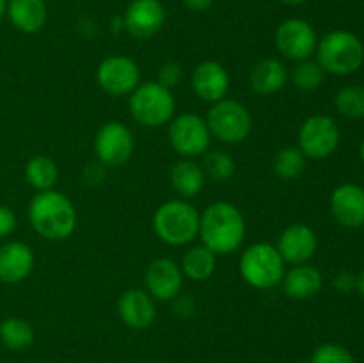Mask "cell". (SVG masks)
Segmentation results:
<instances>
[{
  "label": "cell",
  "mask_w": 364,
  "mask_h": 363,
  "mask_svg": "<svg viewBox=\"0 0 364 363\" xmlns=\"http://www.w3.org/2000/svg\"><path fill=\"white\" fill-rule=\"evenodd\" d=\"M203 171L206 177L212 178L213 182H228L235 174V160L230 153L223 149L215 152H206L205 160H203Z\"/></svg>",
  "instance_id": "29"
},
{
  "label": "cell",
  "mask_w": 364,
  "mask_h": 363,
  "mask_svg": "<svg viewBox=\"0 0 364 363\" xmlns=\"http://www.w3.org/2000/svg\"><path fill=\"white\" fill-rule=\"evenodd\" d=\"M281 285H283V290L288 298L304 301V299L315 298L322 290L323 276L316 267L301 263V265H294L288 273H284Z\"/></svg>",
  "instance_id": "21"
},
{
  "label": "cell",
  "mask_w": 364,
  "mask_h": 363,
  "mask_svg": "<svg viewBox=\"0 0 364 363\" xmlns=\"http://www.w3.org/2000/svg\"><path fill=\"white\" fill-rule=\"evenodd\" d=\"M174 301V312L181 317H191L196 312V302L188 295H178L173 299Z\"/></svg>",
  "instance_id": "36"
},
{
  "label": "cell",
  "mask_w": 364,
  "mask_h": 363,
  "mask_svg": "<svg viewBox=\"0 0 364 363\" xmlns=\"http://www.w3.org/2000/svg\"><path fill=\"white\" fill-rule=\"evenodd\" d=\"M96 82L110 96L130 95L141 84V70L130 57L109 56L96 68Z\"/></svg>",
  "instance_id": "12"
},
{
  "label": "cell",
  "mask_w": 364,
  "mask_h": 363,
  "mask_svg": "<svg viewBox=\"0 0 364 363\" xmlns=\"http://www.w3.org/2000/svg\"><path fill=\"white\" fill-rule=\"evenodd\" d=\"M0 342L11 351H23L34 342V327L20 317L0 320Z\"/></svg>",
  "instance_id": "25"
},
{
  "label": "cell",
  "mask_w": 364,
  "mask_h": 363,
  "mask_svg": "<svg viewBox=\"0 0 364 363\" xmlns=\"http://www.w3.org/2000/svg\"><path fill=\"white\" fill-rule=\"evenodd\" d=\"M217 255L206 246H194L181 258V273L188 280L205 281L215 273Z\"/></svg>",
  "instance_id": "24"
},
{
  "label": "cell",
  "mask_w": 364,
  "mask_h": 363,
  "mask_svg": "<svg viewBox=\"0 0 364 363\" xmlns=\"http://www.w3.org/2000/svg\"><path fill=\"white\" fill-rule=\"evenodd\" d=\"M274 43L281 56L299 63V60L311 59L318 45V38L309 21L302 18H288L277 25Z\"/></svg>",
  "instance_id": "10"
},
{
  "label": "cell",
  "mask_w": 364,
  "mask_h": 363,
  "mask_svg": "<svg viewBox=\"0 0 364 363\" xmlns=\"http://www.w3.org/2000/svg\"><path fill=\"white\" fill-rule=\"evenodd\" d=\"M171 185L181 199L196 198L203 191L206 174L194 159H181L171 167Z\"/></svg>",
  "instance_id": "23"
},
{
  "label": "cell",
  "mask_w": 364,
  "mask_h": 363,
  "mask_svg": "<svg viewBox=\"0 0 364 363\" xmlns=\"http://www.w3.org/2000/svg\"><path fill=\"white\" fill-rule=\"evenodd\" d=\"M212 134L205 117L192 112L174 116L169 123V142L181 159H198L210 148Z\"/></svg>",
  "instance_id": "8"
},
{
  "label": "cell",
  "mask_w": 364,
  "mask_h": 363,
  "mask_svg": "<svg viewBox=\"0 0 364 363\" xmlns=\"http://www.w3.org/2000/svg\"><path fill=\"white\" fill-rule=\"evenodd\" d=\"M130 114L139 125L146 128H160L171 123L176 112V100L171 89L159 82L139 84L130 93Z\"/></svg>",
  "instance_id": "5"
},
{
  "label": "cell",
  "mask_w": 364,
  "mask_h": 363,
  "mask_svg": "<svg viewBox=\"0 0 364 363\" xmlns=\"http://www.w3.org/2000/svg\"><path fill=\"white\" fill-rule=\"evenodd\" d=\"M153 230L164 244H191L199 233L198 209L187 199H169L153 214Z\"/></svg>",
  "instance_id": "4"
},
{
  "label": "cell",
  "mask_w": 364,
  "mask_h": 363,
  "mask_svg": "<svg viewBox=\"0 0 364 363\" xmlns=\"http://www.w3.org/2000/svg\"><path fill=\"white\" fill-rule=\"evenodd\" d=\"M338 112L345 117H364V88L363 85H347L340 89L334 98Z\"/></svg>",
  "instance_id": "30"
},
{
  "label": "cell",
  "mask_w": 364,
  "mask_h": 363,
  "mask_svg": "<svg viewBox=\"0 0 364 363\" xmlns=\"http://www.w3.org/2000/svg\"><path fill=\"white\" fill-rule=\"evenodd\" d=\"M316 246H318V241H316L315 230L304 223H295L281 231L276 248L283 256L284 263L301 265V263H308L315 256Z\"/></svg>",
  "instance_id": "15"
},
{
  "label": "cell",
  "mask_w": 364,
  "mask_h": 363,
  "mask_svg": "<svg viewBox=\"0 0 364 363\" xmlns=\"http://www.w3.org/2000/svg\"><path fill=\"white\" fill-rule=\"evenodd\" d=\"M359 153H361V160H363V164H364V139H363V142H361V149H359Z\"/></svg>",
  "instance_id": "41"
},
{
  "label": "cell",
  "mask_w": 364,
  "mask_h": 363,
  "mask_svg": "<svg viewBox=\"0 0 364 363\" xmlns=\"http://www.w3.org/2000/svg\"><path fill=\"white\" fill-rule=\"evenodd\" d=\"M340 146V127L326 114H315L299 128V149L306 159L322 160L333 155Z\"/></svg>",
  "instance_id": "9"
},
{
  "label": "cell",
  "mask_w": 364,
  "mask_h": 363,
  "mask_svg": "<svg viewBox=\"0 0 364 363\" xmlns=\"http://www.w3.org/2000/svg\"><path fill=\"white\" fill-rule=\"evenodd\" d=\"M306 160L308 159L299 146H287L274 157V173L283 180H294L304 173Z\"/></svg>",
  "instance_id": "27"
},
{
  "label": "cell",
  "mask_w": 364,
  "mask_h": 363,
  "mask_svg": "<svg viewBox=\"0 0 364 363\" xmlns=\"http://www.w3.org/2000/svg\"><path fill=\"white\" fill-rule=\"evenodd\" d=\"M358 290L361 292V295L364 298V270L358 276Z\"/></svg>",
  "instance_id": "39"
},
{
  "label": "cell",
  "mask_w": 364,
  "mask_h": 363,
  "mask_svg": "<svg viewBox=\"0 0 364 363\" xmlns=\"http://www.w3.org/2000/svg\"><path fill=\"white\" fill-rule=\"evenodd\" d=\"M6 9H7V0H0V20L6 16Z\"/></svg>",
  "instance_id": "40"
},
{
  "label": "cell",
  "mask_w": 364,
  "mask_h": 363,
  "mask_svg": "<svg viewBox=\"0 0 364 363\" xmlns=\"http://www.w3.org/2000/svg\"><path fill=\"white\" fill-rule=\"evenodd\" d=\"M331 214L348 230L364 226V189L358 184H341L331 194Z\"/></svg>",
  "instance_id": "16"
},
{
  "label": "cell",
  "mask_w": 364,
  "mask_h": 363,
  "mask_svg": "<svg viewBox=\"0 0 364 363\" xmlns=\"http://www.w3.org/2000/svg\"><path fill=\"white\" fill-rule=\"evenodd\" d=\"M333 285L340 294H352L354 290H358V276L350 270H341L334 276Z\"/></svg>",
  "instance_id": "33"
},
{
  "label": "cell",
  "mask_w": 364,
  "mask_h": 363,
  "mask_svg": "<svg viewBox=\"0 0 364 363\" xmlns=\"http://www.w3.org/2000/svg\"><path fill=\"white\" fill-rule=\"evenodd\" d=\"M25 178L28 185L34 187L38 192L50 191L55 187L59 171H57L55 162L46 155H36L25 166Z\"/></svg>",
  "instance_id": "26"
},
{
  "label": "cell",
  "mask_w": 364,
  "mask_h": 363,
  "mask_svg": "<svg viewBox=\"0 0 364 363\" xmlns=\"http://www.w3.org/2000/svg\"><path fill=\"white\" fill-rule=\"evenodd\" d=\"M315 56L326 73L347 77L363 66L364 45L354 32L333 31L318 39Z\"/></svg>",
  "instance_id": "3"
},
{
  "label": "cell",
  "mask_w": 364,
  "mask_h": 363,
  "mask_svg": "<svg viewBox=\"0 0 364 363\" xmlns=\"http://www.w3.org/2000/svg\"><path fill=\"white\" fill-rule=\"evenodd\" d=\"M288 82V70L276 57H267L252 66L249 85L258 95H274L281 91Z\"/></svg>",
  "instance_id": "22"
},
{
  "label": "cell",
  "mask_w": 364,
  "mask_h": 363,
  "mask_svg": "<svg viewBox=\"0 0 364 363\" xmlns=\"http://www.w3.org/2000/svg\"><path fill=\"white\" fill-rule=\"evenodd\" d=\"M181 77H183V71H181V66L174 60H169V63L164 64L159 71V84H162L164 88L173 89L174 85L180 84Z\"/></svg>",
  "instance_id": "32"
},
{
  "label": "cell",
  "mask_w": 364,
  "mask_h": 363,
  "mask_svg": "<svg viewBox=\"0 0 364 363\" xmlns=\"http://www.w3.org/2000/svg\"><path fill=\"white\" fill-rule=\"evenodd\" d=\"M185 7L188 11H194V13H205L210 7L213 6V0H181Z\"/></svg>",
  "instance_id": "37"
},
{
  "label": "cell",
  "mask_w": 364,
  "mask_h": 363,
  "mask_svg": "<svg viewBox=\"0 0 364 363\" xmlns=\"http://www.w3.org/2000/svg\"><path fill=\"white\" fill-rule=\"evenodd\" d=\"M309 363H355L354 356L340 344H322L313 351Z\"/></svg>",
  "instance_id": "31"
},
{
  "label": "cell",
  "mask_w": 364,
  "mask_h": 363,
  "mask_svg": "<svg viewBox=\"0 0 364 363\" xmlns=\"http://www.w3.org/2000/svg\"><path fill=\"white\" fill-rule=\"evenodd\" d=\"M28 223L38 235L48 241H64L77 228V210L60 191L38 192L28 203Z\"/></svg>",
  "instance_id": "2"
},
{
  "label": "cell",
  "mask_w": 364,
  "mask_h": 363,
  "mask_svg": "<svg viewBox=\"0 0 364 363\" xmlns=\"http://www.w3.org/2000/svg\"><path fill=\"white\" fill-rule=\"evenodd\" d=\"M34 269V251L28 244L11 241L0 246V281L6 285L21 283Z\"/></svg>",
  "instance_id": "19"
},
{
  "label": "cell",
  "mask_w": 364,
  "mask_h": 363,
  "mask_svg": "<svg viewBox=\"0 0 364 363\" xmlns=\"http://www.w3.org/2000/svg\"><path fill=\"white\" fill-rule=\"evenodd\" d=\"M16 230V214L7 205H0V238L9 237Z\"/></svg>",
  "instance_id": "34"
},
{
  "label": "cell",
  "mask_w": 364,
  "mask_h": 363,
  "mask_svg": "<svg viewBox=\"0 0 364 363\" xmlns=\"http://www.w3.org/2000/svg\"><path fill=\"white\" fill-rule=\"evenodd\" d=\"M191 84L199 98L208 103H215L226 98L230 91V75L226 68L217 60H203L192 71Z\"/></svg>",
  "instance_id": "18"
},
{
  "label": "cell",
  "mask_w": 364,
  "mask_h": 363,
  "mask_svg": "<svg viewBox=\"0 0 364 363\" xmlns=\"http://www.w3.org/2000/svg\"><path fill=\"white\" fill-rule=\"evenodd\" d=\"M117 315L132 330H148L156 319L155 299L142 288L124 290L117 299Z\"/></svg>",
  "instance_id": "17"
},
{
  "label": "cell",
  "mask_w": 364,
  "mask_h": 363,
  "mask_svg": "<svg viewBox=\"0 0 364 363\" xmlns=\"http://www.w3.org/2000/svg\"><path fill=\"white\" fill-rule=\"evenodd\" d=\"M146 292L156 301H173L181 294L183 273L171 258H156L146 270Z\"/></svg>",
  "instance_id": "14"
},
{
  "label": "cell",
  "mask_w": 364,
  "mask_h": 363,
  "mask_svg": "<svg viewBox=\"0 0 364 363\" xmlns=\"http://www.w3.org/2000/svg\"><path fill=\"white\" fill-rule=\"evenodd\" d=\"M323 77H326V71L322 70V66L316 60L311 59L299 60L290 73L291 82L301 91H315V89H318L322 85Z\"/></svg>",
  "instance_id": "28"
},
{
  "label": "cell",
  "mask_w": 364,
  "mask_h": 363,
  "mask_svg": "<svg viewBox=\"0 0 364 363\" xmlns=\"http://www.w3.org/2000/svg\"><path fill=\"white\" fill-rule=\"evenodd\" d=\"M166 23V7L160 0H132L123 14V25L135 39H149Z\"/></svg>",
  "instance_id": "13"
},
{
  "label": "cell",
  "mask_w": 364,
  "mask_h": 363,
  "mask_svg": "<svg viewBox=\"0 0 364 363\" xmlns=\"http://www.w3.org/2000/svg\"><path fill=\"white\" fill-rule=\"evenodd\" d=\"M199 237L215 255H231L245 238V219L230 201H215L199 214Z\"/></svg>",
  "instance_id": "1"
},
{
  "label": "cell",
  "mask_w": 364,
  "mask_h": 363,
  "mask_svg": "<svg viewBox=\"0 0 364 363\" xmlns=\"http://www.w3.org/2000/svg\"><path fill=\"white\" fill-rule=\"evenodd\" d=\"M6 16L16 31L36 34L45 27L48 9L45 0H7Z\"/></svg>",
  "instance_id": "20"
},
{
  "label": "cell",
  "mask_w": 364,
  "mask_h": 363,
  "mask_svg": "<svg viewBox=\"0 0 364 363\" xmlns=\"http://www.w3.org/2000/svg\"><path fill=\"white\" fill-rule=\"evenodd\" d=\"M135 141L130 128L121 121H109L102 125L95 137V153L100 164L105 167H119L128 162L134 153Z\"/></svg>",
  "instance_id": "11"
},
{
  "label": "cell",
  "mask_w": 364,
  "mask_h": 363,
  "mask_svg": "<svg viewBox=\"0 0 364 363\" xmlns=\"http://www.w3.org/2000/svg\"><path fill=\"white\" fill-rule=\"evenodd\" d=\"M205 121L212 137L224 144H238L245 141L252 130V117L247 107L231 98L212 103Z\"/></svg>",
  "instance_id": "7"
},
{
  "label": "cell",
  "mask_w": 364,
  "mask_h": 363,
  "mask_svg": "<svg viewBox=\"0 0 364 363\" xmlns=\"http://www.w3.org/2000/svg\"><path fill=\"white\" fill-rule=\"evenodd\" d=\"M281 4H287V6H302V4L309 2V0H279Z\"/></svg>",
  "instance_id": "38"
},
{
  "label": "cell",
  "mask_w": 364,
  "mask_h": 363,
  "mask_svg": "<svg viewBox=\"0 0 364 363\" xmlns=\"http://www.w3.org/2000/svg\"><path fill=\"white\" fill-rule=\"evenodd\" d=\"M287 267L276 246L256 242L240 256V274L244 281L258 290H270L283 281Z\"/></svg>",
  "instance_id": "6"
},
{
  "label": "cell",
  "mask_w": 364,
  "mask_h": 363,
  "mask_svg": "<svg viewBox=\"0 0 364 363\" xmlns=\"http://www.w3.org/2000/svg\"><path fill=\"white\" fill-rule=\"evenodd\" d=\"M84 178L89 185H98L102 184L103 178H105V166L100 162H92L85 167Z\"/></svg>",
  "instance_id": "35"
}]
</instances>
